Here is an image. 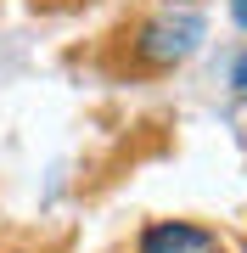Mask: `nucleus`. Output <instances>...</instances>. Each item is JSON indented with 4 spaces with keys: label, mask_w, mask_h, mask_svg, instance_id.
Here are the masks:
<instances>
[{
    "label": "nucleus",
    "mask_w": 247,
    "mask_h": 253,
    "mask_svg": "<svg viewBox=\"0 0 247 253\" xmlns=\"http://www.w3.org/2000/svg\"><path fill=\"white\" fill-rule=\"evenodd\" d=\"M202 40H208V17H202L197 6H157L152 17L135 23V34H129V56H135V68H180L191 62L202 51Z\"/></svg>",
    "instance_id": "obj_1"
},
{
    "label": "nucleus",
    "mask_w": 247,
    "mask_h": 253,
    "mask_svg": "<svg viewBox=\"0 0 247 253\" xmlns=\"http://www.w3.org/2000/svg\"><path fill=\"white\" fill-rule=\"evenodd\" d=\"M135 253H225V242L219 231L197 219H146L135 236Z\"/></svg>",
    "instance_id": "obj_2"
},
{
    "label": "nucleus",
    "mask_w": 247,
    "mask_h": 253,
    "mask_svg": "<svg viewBox=\"0 0 247 253\" xmlns=\"http://www.w3.org/2000/svg\"><path fill=\"white\" fill-rule=\"evenodd\" d=\"M230 90H236V96L247 101V51L236 56V62H230Z\"/></svg>",
    "instance_id": "obj_3"
},
{
    "label": "nucleus",
    "mask_w": 247,
    "mask_h": 253,
    "mask_svg": "<svg viewBox=\"0 0 247 253\" xmlns=\"http://www.w3.org/2000/svg\"><path fill=\"white\" fill-rule=\"evenodd\" d=\"M230 23H236V28H247V0H230Z\"/></svg>",
    "instance_id": "obj_4"
}]
</instances>
